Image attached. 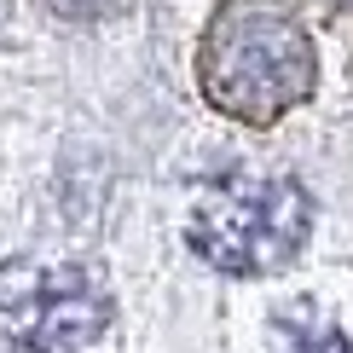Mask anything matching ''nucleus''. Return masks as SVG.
I'll list each match as a JSON object with an SVG mask.
<instances>
[{
  "label": "nucleus",
  "instance_id": "obj_1",
  "mask_svg": "<svg viewBox=\"0 0 353 353\" xmlns=\"http://www.w3.org/2000/svg\"><path fill=\"white\" fill-rule=\"evenodd\" d=\"M319 81L313 41L284 0H220L197 47V87L232 122L272 128Z\"/></svg>",
  "mask_w": 353,
  "mask_h": 353
},
{
  "label": "nucleus",
  "instance_id": "obj_4",
  "mask_svg": "<svg viewBox=\"0 0 353 353\" xmlns=\"http://www.w3.org/2000/svg\"><path fill=\"white\" fill-rule=\"evenodd\" d=\"M290 347L296 353H353L342 330L319 325V319H290Z\"/></svg>",
  "mask_w": 353,
  "mask_h": 353
},
{
  "label": "nucleus",
  "instance_id": "obj_6",
  "mask_svg": "<svg viewBox=\"0 0 353 353\" xmlns=\"http://www.w3.org/2000/svg\"><path fill=\"white\" fill-rule=\"evenodd\" d=\"M0 18H6V0H0Z\"/></svg>",
  "mask_w": 353,
  "mask_h": 353
},
{
  "label": "nucleus",
  "instance_id": "obj_5",
  "mask_svg": "<svg viewBox=\"0 0 353 353\" xmlns=\"http://www.w3.org/2000/svg\"><path fill=\"white\" fill-rule=\"evenodd\" d=\"M52 18H70V23H87V18H105L116 0H41Z\"/></svg>",
  "mask_w": 353,
  "mask_h": 353
},
{
  "label": "nucleus",
  "instance_id": "obj_3",
  "mask_svg": "<svg viewBox=\"0 0 353 353\" xmlns=\"http://www.w3.org/2000/svg\"><path fill=\"white\" fill-rule=\"evenodd\" d=\"M0 313L23 353H81L110 325V296L93 267L52 261L0 278Z\"/></svg>",
  "mask_w": 353,
  "mask_h": 353
},
{
  "label": "nucleus",
  "instance_id": "obj_2",
  "mask_svg": "<svg viewBox=\"0 0 353 353\" xmlns=\"http://www.w3.org/2000/svg\"><path fill=\"white\" fill-rule=\"evenodd\" d=\"M307 232H313V203L284 174H232L203 191L197 214H191V249L232 278L290 267Z\"/></svg>",
  "mask_w": 353,
  "mask_h": 353
}]
</instances>
